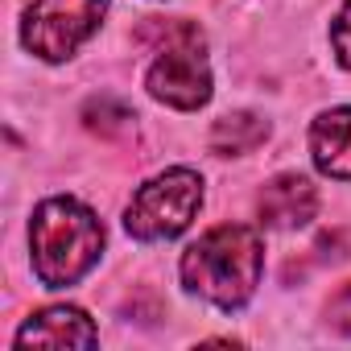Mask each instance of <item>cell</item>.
Wrapping results in <instances>:
<instances>
[{"label":"cell","instance_id":"52a82bcc","mask_svg":"<svg viewBox=\"0 0 351 351\" xmlns=\"http://www.w3.org/2000/svg\"><path fill=\"white\" fill-rule=\"evenodd\" d=\"M99 335L79 306H50L17 330V347H91Z\"/></svg>","mask_w":351,"mask_h":351},{"label":"cell","instance_id":"30bf717a","mask_svg":"<svg viewBox=\"0 0 351 351\" xmlns=\"http://www.w3.org/2000/svg\"><path fill=\"white\" fill-rule=\"evenodd\" d=\"M330 46H335L339 66L351 71V0L339 9V17H335V25H330Z\"/></svg>","mask_w":351,"mask_h":351},{"label":"cell","instance_id":"8992f818","mask_svg":"<svg viewBox=\"0 0 351 351\" xmlns=\"http://www.w3.org/2000/svg\"><path fill=\"white\" fill-rule=\"evenodd\" d=\"M318 211V191L302 173H277L273 182H265L261 199H256V215L265 228L289 232V228H306Z\"/></svg>","mask_w":351,"mask_h":351},{"label":"cell","instance_id":"277c9868","mask_svg":"<svg viewBox=\"0 0 351 351\" xmlns=\"http://www.w3.org/2000/svg\"><path fill=\"white\" fill-rule=\"evenodd\" d=\"M165 50L157 54V62L145 75V87L153 99L195 112L211 99V66L203 54V34L195 25H169L165 29Z\"/></svg>","mask_w":351,"mask_h":351},{"label":"cell","instance_id":"6da1fadb","mask_svg":"<svg viewBox=\"0 0 351 351\" xmlns=\"http://www.w3.org/2000/svg\"><path fill=\"white\" fill-rule=\"evenodd\" d=\"M265 252L261 236L244 223H223L211 228L199 244L186 248L182 256V281L191 293L215 302L219 310H240L256 285H261Z\"/></svg>","mask_w":351,"mask_h":351},{"label":"cell","instance_id":"9c48e42d","mask_svg":"<svg viewBox=\"0 0 351 351\" xmlns=\"http://www.w3.org/2000/svg\"><path fill=\"white\" fill-rule=\"evenodd\" d=\"M265 136H269V120H261L256 112H232V116H219V120H215V128H211V149H215L219 157H236V153L256 149Z\"/></svg>","mask_w":351,"mask_h":351},{"label":"cell","instance_id":"5b68a950","mask_svg":"<svg viewBox=\"0 0 351 351\" xmlns=\"http://www.w3.org/2000/svg\"><path fill=\"white\" fill-rule=\"evenodd\" d=\"M104 13L108 0H34L25 9L21 42L46 62H62L99 29Z\"/></svg>","mask_w":351,"mask_h":351},{"label":"cell","instance_id":"7a4b0ae2","mask_svg":"<svg viewBox=\"0 0 351 351\" xmlns=\"http://www.w3.org/2000/svg\"><path fill=\"white\" fill-rule=\"evenodd\" d=\"M34 273L46 289H66L104 252V223L75 199H46L29 223Z\"/></svg>","mask_w":351,"mask_h":351},{"label":"cell","instance_id":"ba28073f","mask_svg":"<svg viewBox=\"0 0 351 351\" xmlns=\"http://www.w3.org/2000/svg\"><path fill=\"white\" fill-rule=\"evenodd\" d=\"M314 165L330 178H351V108H330L310 124Z\"/></svg>","mask_w":351,"mask_h":351},{"label":"cell","instance_id":"8fae6325","mask_svg":"<svg viewBox=\"0 0 351 351\" xmlns=\"http://www.w3.org/2000/svg\"><path fill=\"white\" fill-rule=\"evenodd\" d=\"M326 318H330V326L335 330H343V335H351V281L330 298V306H326Z\"/></svg>","mask_w":351,"mask_h":351},{"label":"cell","instance_id":"3957f363","mask_svg":"<svg viewBox=\"0 0 351 351\" xmlns=\"http://www.w3.org/2000/svg\"><path fill=\"white\" fill-rule=\"evenodd\" d=\"M203 203V178L195 169H165L161 178L145 182L128 211H124V228L136 240H173L182 236L195 219Z\"/></svg>","mask_w":351,"mask_h":351}]
</instances>
